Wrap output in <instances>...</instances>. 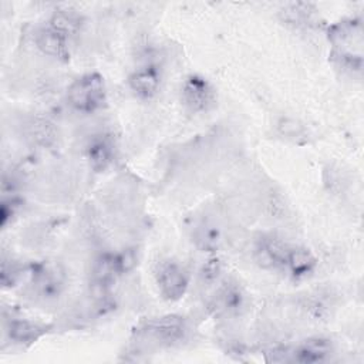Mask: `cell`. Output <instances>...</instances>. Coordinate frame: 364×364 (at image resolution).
Listing matches in <instances>:
<instances>
[{
  "label": "cell",
  "mask_w": 364,
  "mask_h": 364,
  "mask_svg": "<svg viewBox=\"0 0 364 364\" xmlns=\"http://www.w3.org/2000/svg\"><path fill=\"white\" fill-rule=\"evenodd\" d=\"M48 27L68 37L75 34L81 27V18L71 10H58L55 11L48 23Z\"/></svg>",
  "instance_id": "cell-13"
},
{
  "label": "cell",
  "mask_w": 364,
  "mask_h": 364,
  "mask_svg": "<svg viewBox=\"0 0 364 364\" xmlns=\"http://www.w3.org/2000/svg\"><path fill=\"white\" fill-rule=\"evenodd\" d=\"M129 88L141 98H151L158 92L161 84V74L158 68L146 65L135 70L128 78Z\"/></svg>",
  "instance_id": "cell-7"
},
{
  "label": "cell",
  "mask_w": 364,
  "mask_h": 364,
  "mask_svg": "<svg viewBox=\"0 0 364 364\" xmlns=\"http://www.w3.org/2000/svg\"><path fill=\"white\" fill-rule=\"evenodd\" d=\"M316 7L310 3H289L280 10V18L291 27H310L316 23Z\"/></svg>",
  "instance_id": "cell-9"
},
{
  "label": "cell",
  "mask_w": 364,
  "mask_h": 364,
  "mask_svg": "<svg viewBox=\"0 0 364 364\" xmlns=\"http://www.w3.org/2000/svg\"><path fill=\"white\" fill-rule=\"evenodd\" d=\"M145 331L159 344L173 346L181 343L185 338L188 327L183 317L176 314H169V316H162L159 318L151 320L146 324Z\"/></svg>",
  "instance_id": "cell-4"
},
{
  "label": "cell",
  "mask_w": 364,
  "mask_h": 364,
  "mask_svg": "<svg viewBox=\"0 0 364 364\" xmlns=\"http://www.w3.org/2000/svg\"><path fill=\"white\" fill-rule=\"evenodd\" d=\"M7 333L14 343L30 344L46 333V327L28 320H11Z\"/></svg>",
  "instance_id": "cell-11"
},
{
  "label": "cell",
  "mask_w": 364,
  "mask_h": 364,
  "mask_svg": "<svg viewBox=\"0 0 364 364\" xmlns=\"http://www.w3.org/2000/svg\"><path fill=\"white\" fill-rule=\"evenodd\" d=\"M243 293L240 287L235 283H228L223 284L222 289L218 293L216 297V304L218 307L225 311V313H239V310L243 306Z\"/></svg>",
  "instance_id": "cell-12"
},
{
  "label": "cell",
  "mask_w": 364,
  "mask_h": 364,
  "mask_svg": "<svg viewBox=\"0 0 364 364\" xmlns=\"http://www.w3.org/2000/svg\"><path fill=\"white\" fill-rule=\"evenodd\" d=\"M196 237L199 246L206 250H213L219 245V232L213 226H203Z\"/></svg>",
  "instance_id": "cell-15"
},
{
  "label": "cell",
  "mask_w": 364,
  "mask_h": 364,
  "mask_svg": "<svg viewBox=\"0 0 364 364\" xmlns=\"http://www.w3.org/2000/svg\"><path fill=\"white\" fill-rule=\"evenodd\" d=\"M182 102L192 112H206L216 104V91L202 75L192 74L185 78L181 90Z\"/></svg>",
  "instance_id": "cell-2"
},
{
  "label": "cell",
  "mask_w": 364,
  "mask_h": 364,
  "mask_svg": "<svg viewBox=\"0 0 364 364\" xmlns=\"http://www.w3.org/2000/svg\"><path fill=\"white\" fill-rule=\"evenodd\" d=\"M222 270V264H220V260L219 259H209L203 266H202V270H200V276L205 282H213L219 273Z\"/></svg>",
  "instance_id": "cell-16"
},
{
  "label": "cell",
  "mask_w": 364,
  "mask_h": 364,
  "mask_svg": "<svg viewBox=\"0 0 364 364\" xmlns=\"http://www.w3.org/2000/svg\"><path fill=\"white\" fill-rule=\"evenodd\" d=\"M107 91L104 77L98 73H87L71 82L67 90L68 104L80 112H94L105 104Z\"/></svg>",
  "instance_id": "cell-1"
},
{
  "label": "cell",
  "mask_w": 364,
  "mask_h": 364,
  "mask_svg": "<svg viewBox=\"0 0 364 364\" xmlns=\"http://www.w3.org/2000/svg\"><path fill=\"white\" fill-rule=\"evenodd\" d=\"M290 246L274 236H262L255 247V260L264 269L284 267Z\"/></svg>",
  "instance_id": "cell-5"
},
{
  "label": "cell",
  "mask_w": 364,
  "mask_h": 364,
  "mask_svg": "<svg viewBox=\"0 0 364 364\" xmlns=\"http://www.w3.org/2000/svg\"><path fill=\"white\" fill-rule=\"evenodd\" d=\"M156 283L161 294L166 300L175 301L185 294L189 280L186 272L179 263L166 260L161 262L156 269Z\"/></svg>",
  "instance_id": "cell-3"
},
{
  "label": "cell",
  "mask_w": 364,
  "mask_h": 364,
  "mask_svg": "<svg viewBox=\"0 0 364 364\" xmlns=\"http://www.w3.org/2000/svg\"><path fill=\"white\" fill-rule=\"evenodd\" d=\"M34 41L38 50L48 57L57 58L60 61H67L70 57L67 37L48 26L40 28L36 33Z\"/></svg>",
  "instance_id": "cell-6"
},
{
  "label": "cell",
  "mask_w": 364,
  "mask_h": 364,
  "mask_svg": "<svg viewBox=\"0 0 364 364\" xmlns=\"http://www.w3.org/2000/svg\"><path fill=\"white\" fill-rule=\"evenodd\" d=\"M87 158L91 168L97 172H101L111 164L112 152L105 141L94 139L87 148Z\"/></svg>",
  "instance_id": "cell-14"
},
{
  "label": "cell",
  "mask_w": 364,
  "mask_h": 364,
  "mask_svg": "<svg viewBox=\"0 0 364 364\" xmlns=\"http://www.w3.org/2000/svg\"><path fill=\"white\" fill-rule=\"evenodd\" d=\"M317 260L306 247H290L284 267L294 279H304L316 269Z\"/></svg>",
  "instance_id": "cell-8"
},
{
  "label": "cell",
  "mask_w": 364,
  "mask_h": 364,
  "mask_svg": "<svg viewBox=\"0 0 364 364\" xmlns=\"http://www.w3.org/2000/svg\"><path fill=\"white\" fill-rule=\"evenodd\" d=\"M331 353V343L323 337H313L301 343L294 351V360L299 363H318Z\"/></svg>",
  "instance_id": "cell-10"
}]
</instances>
